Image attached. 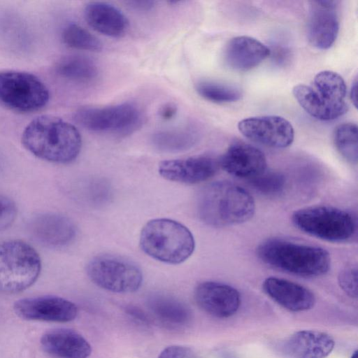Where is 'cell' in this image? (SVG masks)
<instances>
[{
    "label": "cell",
    "instance_id": "obj_1",
    "mask_svg": "<svg viewBox=\"0 0 358 358\" xmlns=\"http://www.w3.org/2000/svg\"><path fill=\"white\" fill-rule=\"evenodd\" d=\"M22 143L28 151L41 159L66 164L78 156L82 138L73 124L59 117L43 115L27 124Z\"/></svg>",
    "mask_w": 358,
    "mask_h": 358
},
{
    "label": "cell",
    "instance_id": "obj_2",
    "mask_svg": "<svg viewBox=\"0 0 358 358\" xmlns=\"http://www.w3.org/2000/svg\"><path fill=\"white\" fill-rule=\"evenodd\" d=\"M196 207L201 220L214 227L245 222L255 210L250 193L228 181H217L206 186L199 194Z\"/></svg>",
    "mask_w": 358,
    "mask_h": 358
},
{
    "label": "cell",
    "instance_id": "obj_3",
    "mask_svg": "<svg viewBox=\"0 0 358 358\" xmlns=\"http://www.w3.org/2000/svg\"><path fill=\"white\" fill-rule=\"evenodd\" d=\"M257 251L265 264L301 277L321 276L331 265L329 254L323 248L284 239H268L258 246Z\"/></svg>",
    "mask_w": 358,
    "mask_h": 358
},
{
    "label": "cell",
    "instance_id": "obj_4",
    "mask_svg": "<svg viewBox=\"0 0 358 358\" xmlns=\"http://www.w3.org/2000/svg\"><path fill=\"white\" fill-rule=\"evenodd\" d=\"M139 244L147 255L169 264L185 262L195 248L194 238L189 229L167 218L148 222L141 230Z\"/></svg>",
    "mask_w": 358,
    "mask_h": 358
},
{
    "label": "cell",
    "instance_id": "obj_5",
    "mask_svg": "<svg viewBox=\"0 0 358 358\" xmlns=\"http://www.w3.org/2000/svg\"><path fill=\"white\" fill-rule=\"evenodd\" d=\"M292 94L304 110L320 120H335L348 108L345 83L341 75L332 71L317 73L311 85L294 86Z\"/></svg>",
    "mask_w": 358,
    "mask_h": 358
},
{
    "label": "cell",
    "instance_id": "obj_6",
    "mask_svg": "<svg viewBox=\"0 0 358 358\" xmlns=\"http://www.w3.org/2000/svg\"><path fill=\"white\" fill-rule=\"evenodd\" d=\"M41 269L40 257L30 245L15 239L0 242V293L27 289L36 281Z\"/></svg>",
    "mask_w": 358,
    "mask_h": 358
},
{
    "label": "cell",
    "instance_id": "obj_7",
    "mask_svg": "<svg viewBox=\"0 0 358 358\" xmlns=\"http://www.w3.org/2000/svg\"><path fill=\"white\" fill-rule=\"evenodd\" d=\"M299 230L334 243L350 240L357 231V221L350 212L328 206H315L295 211L292 217Z\"/></svg>",
    "mask_w": 358,
    "mask_h": 358
},
{
    "label": "cell",
    "instance_id": "obj_8",
    "mask_svg": "<svg viewBox=\"0 0 358 358\" xmlns=\"http://www.w3.org/2000/svg\"><path fill=\"white\" fill-rule=\"evenodd\" d=\"M50 93L44 83L30 73L0 71V103L15 112L27 113L43 108Z\"/></svg>",
    "mask_w": 358,
    "mask_h": 358
},
{
    "label": "cell",
    "instance_id": "obj_9",
    "mask_svg": "<svg viewBox=\"0 0 358 358\" xmlns=\"http://www.w3.org/2000/svg\"><path fill=\"white\" fill-rule=\"evenodd\" d=\"M73 117L78 124L89 131L117 135L133 133L141 127L143 118L141 108L131 102L104 107H81Z\"/></svg>",
    "mask_w": 358,
    "mask_h": 358
},
{
    "label": "cell",
    "instance_id": "obj_10",
    "mask_svg": "<svg viewBox=\"0 0 358 358\" xmlns=\"http://www.w3.org/2000/svg\"><path fill=\"white\" fill-rule=\"evenodd\" d=\"M86 272L93 283L116 293H131L142 285L143 274L133 262L118 255H99L88 262Z\"/></svg>",
    "mask_w": 358,
    "mask_h": 358
},
{
    "label": "cell",
    "instance_id": "obj_11",
    "mask_svg": "<svg viewBox=\"0 0 358 358\" xmlns=\"http://www.w3.org/2000/svg\"><path fill=\"white\" fill-rule=\"evenodd\" d=\"M238 129L245 138L272 148H287L294 138L290 122L278 115L245 118L238 122Z\"/></svg>",
    "mask_w": 358,
    "mask_h": 358
},
{
    "label": "cell",
    "instance_id": "obj_12",
    "mask_svg": "<svg viewBox=\"0 0 358 358\" xmlns=\"http://www.w3.org/2000/svg\"><path fill=\"white\" fill-rule=\"evenodd\" d=\"M15 314L26 320L67 322L78 315L73 302L55 296H41L21 299L14 303Z\"/></svg>",
    "mask_w": 358,
    "mask_h": 358
},
{
    "label": "cell",
    "instance_id": "obj_13",
    "mask_svg": "<svg viewBox=\"0 0 358 358\" xmlns=\"http://www.w3.org/2000/svg\"><path fill=\"white\" fill-rule=\"evenodd\" d=\"M336 1L310 2L307 36L310 43L320 50L329 48L339 30Z\"/></svg>",
    "mask_w": 358,
    "mask_h": 358
},
{
    "label": "cell",
    "instance_id": "obj_14",
    "mask_svg": "<svg viewBox=\"0 0 358 358\" xmlns=\"http://www.w3.org/2000/svg\"><path fill=\"white\" fill-rule=\"evenodd\" d=\"M217 159L200 155L162 162L159 173L164 179L184 184H197L213 176L218 170Z\"/></svg>",
    "mask_w": 358,
    "mask_h": 358
},
{
    "label": "cell",
    "instance_id": "obj_15",
    "mask_svg": "<svg viewBox=\"0 0 358 358\" xmlns=\"http://www.w3.org/2000/svg\"><path fill=\"white\" fill-rule=\"evenodd\" d=\"M194 295L201 309L217 318L234 315L241 304L239 292L234 287L218 282L206 281L199 284Z\"/></svg>",
    "mask_w": 358,
    "mask_h": 358
},
{
    "label": "cell",
    "instance_id": "obj_16",
    "mask_svg": "<svg viewBox=\"0 0 358 358\" xmlns=\"http://www.w3.org/2000/svg\"><path fill=\"white\" fill-rule=\"evenodd\" d=\"M28 231L36 241L50 248L69 245L77 233L73 221L54 213H44L33 217L29 222Z\"/></svg>",
    "mask_w": 358,
    "mask_h": 358
},
{
    "label": "cell",
    "instance_id": "obj_17",
    "mask_svg": "<svg viewBox=\"0 0 358 358\" xmlns=\"http://www.w3.org/2000/svg\"><path fill=\"white\" fill-rule=\"evenodd\" d=\"M220 166L228 173L241 178L251 179L264 171L266 159L257 148L244 143L230 145L219 159Z\"/></svg>",
    "mask_w": 358,
    "mask_h": 358
},
{
    "label": "cell",
    "instance_id": "obj_18",
    "mask_svg": "<svg viewBox=\"0 0 358 358\" xmlns=\"http://www.w3.org/2000/svg\"><path fill=\"white\" fill-rule=\"evenodd\" d=\"M271 55V50L259 40L248 36L231 38L224 48V62L229 69L246 71L258 66Z\"/></svg>",
    "mask_w": 358,
    "mask_h": 358
},
{
    "label": "cell",
    "instance_id": "obj_19",
    "mask_svg": "<svg viewBox=\"0 0 358 358\" xmlns=\"http://www.w3.org/2000/svg\"><path fill=\"white\" fill-rule=\"evenodd\" d=\"M334 345V338L325 332L301 330L287 338L281 350L287 358H326Z\"/></svg>",
    "mask_w": 358,
    "mask_h": 358
},
{
    "label": "cell",
    "instance_id": "obj_20",
    "mask_svg": "<svg viewBox=\"0 0 358 358\" xmlns=\"http://www.w3.org/2000/svg\"><path fill=\"white\" fill-rule=\"evenodd\" d=\"M265 293L280 306L292 312L311 309L315 303L313 293L294 282L275 278H267L263 282Z\"/></svg>",
    "mask_w": 358,
    "mask_h": 358
},
{
    "label": "cell",
    "instance_id": "obj_21",
    "mask_svg": "<svg viewBox=\"0 0 358 358\" xmlns=\"http://www.w3.org/2000/svg\"><path fill=\"white\" fill-rule=\"evenodd\" d=\"M45 352L53 358H88L92 348L78 332L64 328L50 330L41 338Z\"/></svg>",
    "mask_w": 358,
    "mask_h": 358
},
{
    "label": "cell",
    "instance_id": "obj_22",
    "mask_svg": "<svg viewBox=\"0 0 358 358\" xmlns=\"http://www.w3.org/2000/svg\"><path fill=\"white\" fill-rule=\"evenodd\" d=\"M84 17L93 29L112 38L123 36L129 27V22L122 12L106 2L88 3L84 9Z\"/></svg>",
    "mask_w": 358,
    "mask_h": 358
},
{
    "label": "cell",
    "instance_id": "obj_23",
    "mask_svg": "<svg viewBox=\"0 0 358 358\" xmlns=\"http://www.w3.org/2000/svg\"><path fill=\"white\" fill-rule=\"evenodd\" d=\"M148 306L157 319L173 327L185 326L192 319V313L189 308L170 296L154 294L149 296Z\"/></svg>",
    "mask_w": 358,
    "mask_h": 358
},
{
    "label": "cell",
    "instance_id": "obj_24",
    "mask_svg": "<svg viewBox=\"0 0 358 358\" xmlns=\"http://www.w3.org/2000/svg\"><path fill=\"white\" fill-rule=\"evenodd\" d=\"M197 140V134L187 127L157 130L150 137L154 148L169 153L187 150L195 145Z\"/></svg>",
    "mask_w": 358,
    "mask_h": 358
},
{
    "label": "cell",
    "instance_id": "obj_25",
    "mask_svg": "<svg viewBox=\"0 0 358 358\" xmlns=\"http://www.w3.org/2000/svg\"><path fill=\"white\" fill-rule=\"evenodd\" d=\"M57 74L61 78L73 82L85 83L98 76V67L90 58L71 55L62 57L55 67Z\"/></svg>",
    "mask_w": 358,
    "mask_h": 358
},
{
    "label": "cell",
    "instance_id": "obj_26",
    "mask_svg": "<svg viewBox=\"0 0 358 358\" xmlns=\"http://www.w3.org/2000/svg\"><path fill=\"white\" fill-rule=\"evenodd\" d=\"M195 89L202 98L217 103L236 101L242 96L241 91L237 87L211 80L199 81Z\"/></svg>",
    "mask_w": 358,
    "mask_h": 358
},
{
    "label": "cell",
    "instance_id": "obj_27",
    "mask_svg": "<svg viewBox=\"0 0 358 358\" xmlns=\"http://www.w3.org/2000/svg\"><path fill=\"white\" fill-rule=\"evenodd\" d=\"M334 142L342 157L351 164L358 159L357 126L345 122L338 125L334 132Z\"/></svg>",
    "mask_w": 358,
    "mask_h": 358
},
{
    "label": "cell",
    "instance_id": "obj_28",
    "mask_svg": "<svg viewBox=\"0 0 358 358\" xmlns=\"http://www.w3.org/2000/svg\"><path fill=\"white\" fill-rule=\"evenodd\" d=\"M62 36L64 44L71 48L99 52L103 48L99 38L76 23L67 24L64 28Z\"/></svg>",
    "mask_w": 358,
    "mask_h": 358
},
{
    "label": "cell",
    "instance_id": "obj_29",
    "mask_svg": "<svg viewBox=\"0 0 358 358\" xmlns=\"http://www.w3.org/2000/svg\"><path fill=\"white\" fill-rule=\"evenodd\" d=\"M250 182L256 191L266 196H275L282 193L286 185L284 175L272 171H264L250 179Z\"/></svg>",
    "mask_w": 358,
    "mask_h": 358
},
{
    "label": "cell",
    "instance_id": "obj_30",
    "mask_svg": "<svg viewBox=\"0 0 358 358\" xmlns=\"http://www.w3.org/2000/svg\"><path fill=\"white\" fill-rule=\"evenodd\" d=\"M17 213L15 203L8 196L0 193V231L7 229L13 224Z\"/></svg>",
    "mask_w": 358,
    "mask_h": 358
},
{
    "label": "cell",
    "instance_id": "obj_31",
    "mask_svg": "<svg viewBox=\"0 0 358 358\" xmlns=\"http://www.w3.org/2000/svg\"><path fill=\"white\" fill-rule=\"evenodd\" d=\"M338 284L343 291L352 298L357 297V270L356 267H348L338 275Z\"/></svg>",
    "mask_w": 358,
    "mask_h": 358
},
{
    "label": "cell",
    "instance_id": "obj_32",
    "mask_svg": "<svg viewBox=\"0 0 358 358\" xmlns=\"http://www.w3.org/2000/svg\"><path fill=\"white\" fill-rule=\"evenodd\" d=\"M158 358H203V357L189 347L175 345L164 348Z\"/></svg>",
    "mask_w": 358,
    "mask_h": 358
},
{
    "label": "cell",
    "instance_id": "obj_33",
    "mask_svg": "<svg viewBox=\"0 0 358 358\" xmlns=\"http://www.w3.org/2000/svg\"><path fill=\"white\" fill-rule=\"evenodd\" d=\"M127 314L136 321L148 325L150 324V319L148 315L140 308L135 306H129L126 308Z\"/></svg>",
    "mask_w": 358,
    "mask_h": 358
},
{
    "label": "cell",
    "instance_id": "obj_34",
    "mask_svg": "<svg viewBox=\"0 0 358 358\" xmlns=\"http://www.w3.org/2000/svg\"><path fill=\"white\" fill-rule=\"evenodd\" d=\"M127 3L134 9L139 10H149L155 5V1H129Z\"/></svg>",
    "mask_w": 358,
    "mask_h": 358
},
{
    "label": "cell",
    "instance_id": "obj_35",
    "mask_svg": "<svg viewBox=\"0 0 358 358\" xmlns=\"http://www.w3.org/2000/svg\"><path fill=\"white\" fill-rule=\"evenodd\" d=\"M177 108L176 106L168 103L164 105L159 110V116L164 120L172 119L176 114Z\"/></svg>",
    "mask_w": 358,
    "mask_h": 358
},
{
    "label": "cell",
    "instance_id": "obj_36",
    "mask_svg": "<svg viewBox=\"0 0 358 358\" xmlns=\"http://www.w3.org/2000/svg\"><path fill=\"white\" fill-rule=\"evenodd\" d=\"M357 78L352 83L351 90H350V98L354 106L357 107Z\"/></svg>",
    "mask_w": 358,
    "mask_h": 358
},
{
    "label": "cell",
    "instance_id": "obj_37",
    "mask_svg": "<svg viewBox=\"0 0 358 358\" xmlns=\"http://www.w3.org/2000/svg\"><path fill=\"white\" fill-rule=\"evenodd\" d=\"M351 358H358L357 350L355 351L351 356Z\"/></svg>",
    "mask_w": 358,
    "mask_h": 358
}]
</instances>
